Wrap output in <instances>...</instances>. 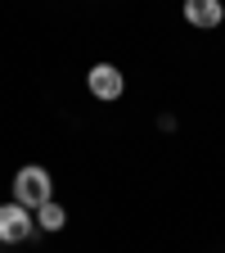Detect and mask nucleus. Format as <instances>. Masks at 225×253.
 I'll return each instance as SVG.
<instances>
[{
  "mask_svg": "<svg viewBox=\"0 0 225 253\" xmlns=\"http://www.w3.org/2000/svg\"><path fill=\"white\" fill-rule=\"evenodd\" d=\"M50 199H54V181H50V172H45L41 163H27V168L14 172V204H23V208L36 212V208L50 204Z\"/></svg>",
  "mask_w": 225,
  "mask_h": 253,
  "instance_id": "obj_1",
  "label": "nucleus"
},
{
  "mask_svg": "<svg viewBox=\"0 0 225 253\" xmlns=\"http://www.w3.org/2000/svg\"><path fill=\"white\" fill-rule=\"evenodd\" d=\"M86 90L95 95V100H104V104H117L126 95V77H122L117 63H95V68L86 73Z\"/></svg>",
  "mask_w": 225,
  "mask_h": 253,
  "instance_id": "obj_2",
  "label": "nucleus"
},
{
  "mask_svg": "<svg viewBox=\"0 0 225 253\" xmlns=\"http://www.w3.org/2000/svg\"><path fill=\"white\" fill-rule=\"evenodd\" d=\"M32 231H36V212L23 204H0V244H23Z\"/></svg>",
  "mask_w": 225,
  "mask_h": 253,
  "instance_id": "obj_3",
  "label": "nucleus"
},
{
  "mask_svg": "<svg viewBox=\"0 0 225 253\" xmlns=\"http://www.w3.org/2000/svg\"><path fill=\"white\" fill-rule=\"evenodd\" d=\"M180 14H185L189 27H203V32H212V27L225 23V5H221V0H185Z\"/></svg>",
  "mask_w": 225,
  "mask_h": 253,
  "instance_id": "obj_4",
  "label": "nucleus"
},
{
  "mask_svg": "<svg viewBox=\"0 0 225 253\" xmlns=\"http://www.w3.org/2000/svg\"><path fill=\"white\" fill-rule=\"evenodd\" d=\"M36 226H41V231H50V235H54V231H63V226H68V208H63L59 199L41 204V208H36Z\"/></svg>",
  "mask_w": 225,
  "mask_h": 253,
  "instance_id": "obj_5",
  "label": "nucleus"
},
{
  "mask_svg": "<svg viewBox=\"0 0 225 253\" xmlns=\"http://www.w3.org/2000/svg\"><path fill=\"white\" fill-rule=\"evenodd\" d=\"M0 249H5V244H0Z\"/></svg>",
  "mask_w": 225,
  "mask_h": 253,
  "instance_id": "obj_6",
  "label": "nucleus"
}]
</instances>
